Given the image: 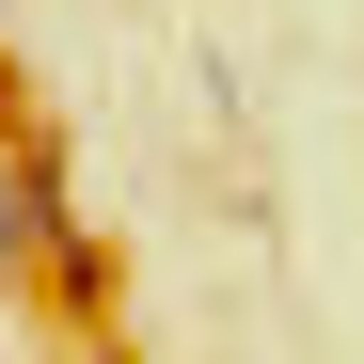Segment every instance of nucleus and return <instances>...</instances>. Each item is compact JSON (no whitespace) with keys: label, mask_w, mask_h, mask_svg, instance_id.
<instances>
[{"label":"nucleus","mask_w":364,"mask_h":364,"mask_svg":"<svg viewBox=\"0 0 364 364\" xmlns=\"http://www.w3.org/2000/svg\"><path fill=\"white\" fill-rule=\"evenodd\" d=\"M0 127H32V95H16V64H0Z\"/></svg>","instance_id":"3"},{"label":"nucleus","mask_w":364,"mask_h":364,"mask_svg":"<svg viewBox=\"0 0 364 364\" xmlns=\"http://www.w3.org/2000/svg\"><path fill=\"white\" fill-rule=\"evenodd\" d=\"M32 285L64 301V317H111V237H80V222H64V237H48V269H32Z\"/></svg>","instance_id":"2"},{"label":"nucleus","mask_w":364,"mask_h":364,"mask_svg":"<svg viewBox=\"0 0 364 364\" xmlns=\"http://www.w3.org/2000/svg\"><path fill=\"white\" fill-rule=\"evenodd\" d=\"M64 222H80V191H64V143H48V127H0V285H32Z\"/></svg>","instance_id":"1"}]
</instances>
